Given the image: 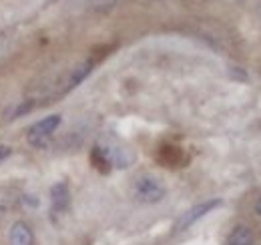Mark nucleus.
I'll list each match as a JSON object with an SVG mask.
<instances>
[{"mask_svg":"<svg viewBox=\"0 0 261 245\" xmlns=\"http://www.w3.org/2000/svg\"><path fill=\"white\" fill-rule=\"evenodd\" d=\"M93 66H95V61H85L83 64H79L74 70H72V75H70V81H68V89H74L76 85H81L89 75H91V70H93Z\"/></svg>","mask_w":261,"mask_h":245,"instance_id":"nucleus-7","label":"nucleus"},{"mask_svg":"<svg viewBox=\"0 0 261 245\" xmlns=\"http://www.w3.org/2000/svg\"><path fill=\"white\" fill-rule=\"evenodd\" d=\"M10 245H34V233L27 221H14L8 233Z\"/></svg>","mask_w":261,"mask_h":245,"instance_id":"nucleus-5","label":"nucleus"},{"mask_svg":"<svg viewBox=\"0 0 261 245\" xmlns=\"http://www.w3.org/2000/svg\"><path fill=\"white\" fill-rule=\"evenodd\" d=\"M219 205H221V199H209V201H203V203H199V205H195V207H191L187 213L177 221L175 231H185V229H189L195 221H199L201 217H205L207 213H211V211L217 209Z\"/></svg>","mask_w":261,"mask_h":245,"instance_id":"nucleus-3","label":"nucleus"},{"mask_svg":"<svg viewBox=\"0 0 261 245\" xmlns=\"http://www.w3.org/2000/svg\"><path fill=\"white\" fill-rule=\"evenodd\" d=\"M225 245H255V233L247 225H237L231 229Z\"/></svg>","mask_w":261,"mask_h":245,"instance_id":"nucleus-6","label":"nucleus"},{"mask_svg":"<svg viewBox=\"0 0 261 245\" xmlns=\"http://www.w3.org/2000/svg\"><path fill=\"white\" fill-rule=\"evenodd\" d=\"M133 195L139 203H145V205H153V203H159L163 201L165 195H167V189L161 179H157L155 175H141L135 179L133 185Z\"/></svg>","mask_w":261,"mask_h":245,"instance_id":"nucleus-1","label":"nucleus"},{"mask_svg":"<svg viewBox=\"0 0 261 245\" xmlns=\"http://www.w3.org/2000/svg\"><path fill=\"white\" fill-rule=\"evenodd\" d=\"M68 205H70L68 185L65 181L53 185V189H50V209H53V213H63L68 209Z\"/></svg>","mask_w":261,"mask_h":245,"instance_id":"nucleus-4","label":"nucleus"},{"mask_svg":"<svg viewBox=\"0 0 261 245\" xmlns=\"http://www.w3.org/2000/svg\"><path fill=\"white\" fill-rule=\"evenodd\" d=\"M115 2H117V0H93V6H95L97 10H109V8L115 6Z\"/></svg>","mask_w":261,"mask_h":245,"instance_id":"nucleus-8","label":"nucleus"},{"mask_svg":"<svg viewBox=\"0 0 261 245\" xmlns=\"http://www.w3.org/2000/svg\"><path fill=\"white\" fill-rule=\"evenodd\" d=\"M10 153H12V149H10V147L0 145V163H2L4 159H8V157H10Z\"/></svg>","mask_w":261,"mask_h":245,"instance_id":"nucleus-9","label":"nucleus"},{"mask_svg":"<svg viewBox=\"0 0 261 245\" xmlns=\"http://www.w3.org/2000/svg\"><path fill=\"white\" fill-rule=\"evenodd\" d=\"M255 213H257L261 217V197L257 199V203H255Z\"/></svg>","mask_w":261,"mask_h":245,"instance_id":"nucleus-10","label":"nucleus"},{"mask_svg":"<svg viewBox=\"0 0 261 245\" xmlns=\"http://www.w3.org/2000/svg\"><path fill=\"white\" fill-rule=\"evenodd\" d=\"M61 115H48L44 119H40L38 122H34L33 127L29 129V135H27V141L33 145L34 149H44L50 141V137L57 133V129L61 127Z\"/></svg>","mask_w":261,"mask_h":245,"instance_id":"nucleus-2","label":"nucleus"}]
</instances>
